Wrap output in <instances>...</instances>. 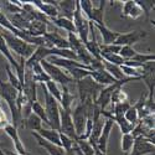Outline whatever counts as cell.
I'll return each mask as SVG.
<instances>
[{
    "label": "cell",
    "instance_id": "6da1fadb",
    "mask_svg": "<svg viewBox=\"0 0 155 155\" xmlns=\"http://www.w3.org/2000/svg\"><path fill=\"white\" fill-rule=\"evenodd\" d=\"M18 91L16 89L10 86L9 82H4L0 81V98L4 99L6 102V104L11 112V118H12V125L15 128H19L22 123V115L21 113L16 108V97H18Z\"/></svg>",
    "mask_w": 155,
    "mask_h": 155
},
{
    "label": "cell",
    "instance_id": "7a4b0ae2",
    "mask_svg": "<svg viewBox=\"0 0 155 155\" xmlns=\"http://www.w3.org/2000/svg\"><path fill=\"white\" fill-rule=\"evenodd\" d=\"M93 102H86V103H77L73 112L71 113L72 115V122L74 127V132L78 139L83 133L88 118H92V112H93Z\"/></svg>",
    "mask_w": 155,
    "mask_h": 155
},
{
    "label": "cell",
    "instance_id": "3957f363",
    "mask_svg": "<svg viewBox=\"0 0 155 155\" xmlns=\"http://www.w3.org/2000/svg\"><path fill=\"white\" fill-rule=\"evenodd\" d=\"M2 36L4 37V40H5L9 50L16 52L19 55V57L20 58H24L25 61H26L28 58H30L31 55L35 52V50H36V46L25 42L24 40L19 38L18 36H14L12 34H10V32H8L5 30L2 34Z\"/></svg>",
    "mask_w": 155,
    "mask_h": 155
},
{
    "label": "cell",
    "instance_id": "277c9868",
    "mask_svg": "<svg viewBox=\"0 0 155 155\" xmlns=\"http://www.w3.org/2000/svg\"><path fill=\"white\" fill-rule=\"evenodd\" d=\"M104 87L96 83L91 77H86L83 80L77 81V89H78L80 94V103H86V102H96L99 92Z\"/></svg>",
    "mask_w": 155,
    "mask_h": 155
},
{
    "label": "cell",
    "instance_id": "5b68a950",
    "mask_svg": "<svg viewBox=\"0 0 155 155\" xmlns=\"http://www.w3.org/2000/svg\"><path fill=\"white\" fill-rule=\"evenodd\" d=\"M40 86L44 89V96H45V112H46V117L48 120V127L51 129H55L58 132L60 129V104L58 102L50 96L47 92V89L44 83H40Z\"/></svg>",
    "mask_w": 155,
    "mask_h": 155
},
{
    "label": "cell",
    "instance_id": "8992f818",
    "mask_svg": "<svg viewBox=\"0 0 155 155\" xmlns=\"http://www.w3.org/2000/svg\"><path fill=\"white\" fill-rule=\"evenodd\" d=\"M40 63H41L42 68L45 70V72L48 74L51 81H54L57 84H61V87L62 86H70L71 83L74 82L72 80V77L66 71H64V70H62V68H60L57 66H54V64H51V63H48L46 60H42Z\"/></svg>",
    "mask_w": 155,
    "mask_h": 155
},
{
    "label": "cell",
    "instance_id": "52a82bcc",
    "mask_svg": "<svg viewBox=\"0 0 155 155\" xmlns=\"http://www.w3.org/2000/svg\"><path fill=\"white\" fill-rule=\"evenodd\" d=\"M72 21H73V25H74L76 35L80 37V40L82 41L83 45L87 44L88 40H89V21L82 14L80 5H78V0H77V5H76V10H74Z\"/></svg>",
    "mask_w": 155,
    "mask_h": 155
},
{
    "label": "cell",
    "instance_id": "ba28073f",
    "mask_svg": "<svg viewBox=\"0 0 155 155\" xmlns=\"http://www.w3.org/2000/svg\"><path fill=\"white\" fill-rule=\"evenodd\" d=\"M71 113H72V110H64V109L60 108V129H58V132L64 134L68 138H71L72 140L77 141V135L74 132Z\"/></svg>",
    "mask_w": 155,
    "mask_h": 155
},
{
    "label": "cell",
    "instance_id": "9c48e42d",
    "mask_svg": "<svg viewBox=\"0 0 155 155\" xmlns=\"http://www.w3.org/2000/svg\"><path fill=\"white\" fill-rule=\"evenodd\" d=\"M154 150H155L154 141L144 137H138L134 139V144L129 155H148V154H154Z\"/></svg>",
    "mask_w": 155,
    "mask_h": 155
},
{
    "label": "cell",
    "instance_id": "30bf717a",
    "mask_svg": "<svg viewBox=\"0 0 155 155\" xmlns=\"http://www.w3.org/2000/svg\"><path fill=\"white\" fill-rule=\"evenodd\" d=\"M144 37H147V32L145 31H130L127 34H119V36L117 37V40L114 41V45L117 46H132L137 42H139L140 40H143Z\"/></svg>",
    "mask_w": 155,
    "mask_h": 155
},
{
    "label": "cell",
    "instance_id": "8fae6325",
    "mask_svg": "<svg viewBox=\"0 0 155 155\" xmlns=\"http://www.w3.org/2000/svg\"><path fill=\"white\" fill-rule=\"evenodd\" d=\"M34 4V6L41 11L42 14L48 18V19H54V18H57L58 16V9H57V3L58 2H41V0H34L31 2Z\"/></svg>",
    "mask_w": 155,
    "mask_h": 155
},
{
    "label": "cell",
    "instance_id": "7c38bea8",
    "mask_svg": "<svg viewBox=\"0 0 155 155\" xmlns=\"http://www.w3.org/2000/svg\"><path fill=\"white\" fill-rule=\"evenodd\" d=\"M114 122L112 119H107L104 118V124H103V129H102V133L99 135V139L97 141V149L101 150L102 153H106L107 154V147H108V140L112 133V129L114 127Z\"/></svg>",
    "mask_w": 155,
    "mask_h": 155
},
{
    "label": "cell",
    "instance_id": "4fadbf2b",
    "mask_svg": "<svg viewBox=\"0 0 155 155\" xmlns=\"http://www.w3.org/2000/svg\"><path fill=\"white\" fill-rule=\"evenodd\" d=\"M3 130L11 138V140H12V143H14V147H15V149H16V151L19 153V154H21V155H26L28 154V151H26V149H25V147H24V144H22V141H21V139H20V137H19V132H18V128H15L12 124H8Z\"/></svg>",
    "mask_w": 155,
    "mask_h": 155
},
{
    "label": "cell",
    "instance_id": "5bb4252c",
    "mask_svg": "<svg viewBox=\"0 0 155 155\" xmlns=\"http://www.w3.org/2000/svg\"><path fill=\"white\" fill-rule=\"evenodd\" d=\"M31 134H32V137L36 139L37 144L40 145L41 148H44V149L48 153V155H66V151L63 150L62 147H57V145H54V144L48 143V141H46L45 139H42L36 132H31Z\"/></svg>",
    "mask_w": 155,
    "mask_h": 155
},
{
    "label": "cell",
    "instance_id": "9a60e30c",
    "mask_svg": "<svg viewBox=\"0 0 155 155\" xmlns=\"http://www.w3.org/2000/svg\"><path fill=\"white\" fill-rule=\"evenodd\" d=\"M143 15V10L138 5L137 2H133V0H128V2L124 3L123 5V16L124 18H129V19H138Z\"/></svg>",
    "mask_w": 155,
    "mask_h": 155
},
{
    "label": "cell",
    "instance_id": "2e32d148",
    "mask_svg": "<svg viewBox=\"0 0 155 155\" xmlns=\"http://www.w3.org/2000/svg\"><path fill=\"white\" fill-rule=\"evenodd\" d=\"M77 0L72 2V0H66V2H58L57 3V9H58V16L66 18L68 20L73 19V14L76 10Z\"/></svg>",
    "mask_w": 155,
    "mask_h": 155
},
{
    "label": "cell",
    "instance_id": "e0dca14e",
    "mask_svg": "<svg viewBox=\"0 0 155 155\" xmlns=\"http://www.w3.org/2000/svg\"><path fill=\"white\" fill-rule=\"evenodd\" d=\"M91 78L96 82V83H98V84H101L102 87H107V86H112V84H114L115 81L113 77L106 71V70H101V71H92L91 72Z\"/></svg>",
    "mask_w": 155,
    "mask_h": 155
},
{
    "label": "cell",
    "instance_id": "ac0fdd59",
    "mask_svg": "<svg viewBox=\"0 0 155 155\" xmlns=\"http://www.w3.org/2000/svg\"><path fill=\"white\" fill-rule=\"evenodd\" d=\"M94 28L98 29V31L101 32L102 35V45H113L114 41L117 40V37L119 36V32H115V31H112L110 29H108L106 25H97V24H93Z\"/></svg>",
    "mask_w": 155,
    "mask_h": 155
},
{
    "label": "cell",
    "instance_id": "d6986e66",
    "mask_svg": "<svg viewBox=\"0 0 155 155\" xmlns=\"http://www.w3.org/2000/svg\"><path fill=\"white\" fill-rule=\"evenodd\" d=\"M106 0H101L98 8H92L91 15H89L88 21H92L97 25H104V8H106Z\"/></svg>",
    "mask_w": 155,
    "mask_h": 155
},
{
    "label": "cell",
    "instance_id": "ffe728a7",
    "mask_svg": "<svg viewBox=\"0 0 155 155\" xmlns=\"http://www.w3.org/2000/svg\"><path fill=\"white\" fill-rule=\"evenodd\" d=\"M42 139H45L48 143L61 147V140H60V132L55 130V129H45L44 127L38 132H36Z\"/></svg>",
    "mask_w": 155,
    "mask_h": 155
},
{
    "label": "cell",
    "instance_id": "44dd1931",
    "mask_svg": "<svg viewBox=\"0 0 155 155\" xmlns=\"http://www.w3.org/2000/svg\"><path fill=\"white\" fill-rule=\"evenodd\" d=\"M103 124H104V117H102L96 122H93V125H92V132H91V135L87 139V141L92 147H96L97 145V141L99 139V135L102 133V129H103Z\"/></svg>",
    "mask_w": 155,
    "mask_h": 155
},
{
    "label": "cell",
    "instance_id": "7402d4cb",
    "mask_svg": "<svg viewBox=\"0 0 155 155\" xmlns=\"http://www.w3.org/2000/svg\"><path fill=\"white\" fill-rule=\"evenodd\" d=\"M51 24H54L55 26H57L58 29L61 30H66L67 34L68 32H74L76 34V30H74V25H73V21L72 20H68L66 18H62V16H57V18H54V19H48Z\"/></svg>",
    "mask_w": 155,
    "mask_h": 155
},
{
    "label": "cell",
    "instance_id": "603a6c76",
    "mask_svg": "<svg viewBox=\"0 0 155 155\" xmlns=\"http://www.w3.org/2000/svg\"><path fill=\"white\" fill-rule=\"evenodd\" d=\"M32 73H34V80L36 83H46L48 81H51V78L48 77V74L45 72V70L42 68L41 63H35L34 66L31 67Z\"/></svg>",
    "mask_w": 155,
    "mask_h": 155
},
{
    "label": "cell",
    "instance_id": "cb8c5ba5",
    "mask_svg": "<svg viewBox=\"0 0 155 155\" xmlns=\"http://www.w3.org/2000/svg\"><path fill=\"white\" fill-rule=\"evenodd\" d=\"M0 52H2V55H4V57L8 60V62L11 64V66L16 70V67L19 66V62L15 60L14 56H12L11 51L9 50V47H8V45L4 40V37L2 36V34H0Z\"/></svg>",
    "mask_w": 155,
    "mask_h": 155
},
{
    "label": "cell",
    "instance_id": "d4e9b609",
    "mask_svg": "<svg viewBox=\"0 0 155 155\" xmlns=\"http://www.w3.org/2000/svg\"><path fill=\"white\" fill-rule=\"evenodd\" d=\"M24 122H25V124H26V128L30 129L31 132H38L42 128V120L34 113H31Z\"/></svg>",
    "mask_w": 155,
    "mask_h": 155
},
{
    "label": "cell",
    "instance_id": "484cf974",
    "mask_svg": "<svg viewBox=\"0 0 155 155\" xmlns=\"http://www.w3.org/2000/svg\"><path fill=\"white\" fill-rule=\"evenodd\" d=\"M128 101V96L127 93L123 91L122 87H117L113 91L112 93V97H110V103H112V107L114 104H118V103H122V102H127Z\"/></svg>",
    "mask_w": 155,
    "mask_h": 155
},
{
    "label": "cell",
    "instance_id": "4316f807",
    "mask_svg": "<svg viewBox=\"0 0 155 155\" xmlns=\"http://www.w3.org/2000/svg\"><path fill=\"white\" fill-rule=\"evenodd\" d=\"M91 72L92 71H88V70H84V68H80V67H74L72 70H70L67 73L72 77L73 81H80V80H83L86 77H89L91 76Z\"/></svg>",
    "mask_w": 155,
    "mask_h": 155
},
{
    "label": "cell",
    "instance_id": "83f0119b",
    "mask_svg": "<svg viewBox=\"0 0 155 155\" xmlns=\"http://www.w3.org/2000/svg\"><path fill=\"white\" fill-rule=\"evenodd\" d=\"M31 110H32V113L34 114H36L38 118H40L41 120H42V123H45V124H47L48 125V120H47V117H46V112H45V108H44V106L41 104L40 102H34L32 104H31Z\"/></svg>",
    "mask_w": 155,
    "mask_h": 155
},
{
    "label": "cell",
    "instance_id": "f1b7e54d",
    "mask_svg": "<svg viewBox=\"0 0 155 155\" xmlns=\"http://www.w3.org/2000/svg\"><path fill=\"white\" fill-rule=\"evenodd\" d=\"M44 84H45V87L47 89V92L50 93V96H52L60 103V101H61V89H60L58 84L55 83L54 81H48V82H46Z\"/></svg>",
    "mask_w": 155,
    "mask_h": 155
},
{
    "label": "cell",
    "instance_id": "f546056e",
    "mask_svg": "<svg viewBox=\"0 0 155 155\" xmlns=\"http://www.w3.org/2000/svg\"><path fill=\"white\" fill-rule=\"evenodd\" d=\"M133 144H134V138L130 133L128 134H122V150L128 155L130 153L132 148H133Z\"/></svg>",
    "mask_w": 155,
    "mask_h": 155
},
{
    "label": "cell",
    "instance_id": "4dcf8cb0",
    "mask_svg": "<svg viewBox=\"0 0 155 155\" xmlns=\"http://www.w3.org/2000/svg\"><path fill=\"white\" fill-rule=\"evenodd\" d=\"M5 70H6V73H8V77H9V84L14 87L18 92H21V91H22V86H21L20 81L18 80L16 74L12 73V71H11V68H10L9 64H6V66H5Z\"/></svg>",
    "mask_w": 155,
    "mask_h": 155
},
{
    "label": "cell",
    "instance_id": "1f68e13d",
    "mask_svg": "<svg viewBox=\"0 0 155 155\" xmlns=\"http://www.w3.org/2000/svg\"><path fill=\"white\" fill-rule=\"evenodd\" d=\"M124 118L127 119L128 123H130L133 127H135L139 122V117H138V110L135 109L134 106H130L129 109L124 113Z\"/></svg>",
    "mask_w": 155,
    "mask_h": 155
},
{
    "label": "cell",
    "instance_id": "d6a6232c",
    "mask_svg": "<svg viewBox=\"0 0 155 155\" xmlns=\"http://www.w3.org/2000/svg\"><path fill=\"white\" fill-rule=\"evenodd\" d=\"M130 106H132V104L129 103V101L118 103V104H114V106L112 107L110 113H112L113 115H124V113L129 109V107H130Z\"/></svg>",
    "mask_w": 155,
    "mask_h": 155
},
{
    "label": "cell",
    "instance_id": "836d02e7",
    "mask_svg": "<svg viewBox=\"0 0 155 155\" xmlns=\"http://www.w3.org/2000/svg\"><path fill=\"white\" fill-rule=\"evenodd\" d=\"M76 144H77V147H78L80 151L82 153V155H94L93 147L89 144L87 140H77Z\"/></svg>",
    "mask_w": 155,
    "mask_h": 155
},
{
    "label": "cell",
    "instance_id": "e575fe53",
    "mask_svg": "<svg viewBox=\"0 0 155 155\" xmlns=\"http://www.w3.org/2000/svg\"><path fill=\"white\" fill-rule=\"evenodd\" d=\"M118 55H119L124 61H129V60H132V58L137 55V51H135L132 46H122Z\"/></svg>",
    "mask_w": 155,
    "mask_h": 155
},
{
    "label": "cell",
    "instance_id": "d590c367",
    "mask_svg": "<svg viewBox=\"0 0 155 155\" xmlns=\"http://www.w3.org/2000/svg\"><path fill=\"white\" fill-rule=\"evenodd\" d=\"M78 5H80V9L82 11V14L87 18V20L89 19V15H91V11H92V8H93V4L91 0H78Z\"/></svg>",
    "mask_w": 155,
    "mask_h": 155
},
{
    "label": "cell",
    "instance_id": "8d00e7d4",
    "mask_svg": "<svg viewBox=\"0 0 155 155\" xmlns=\"http://www.w3.org/2000/svg\"><path fill=\"white\" fill-rule=\"evenodd\" d=\"M60 140H61V147L63 148V150L66 151V153L71 151V150L73 149L74 144H76V141H74V140H72L71 138L66 137V135L62 134V133H60Z\"/></svg>",
    "mask_w": 155,
    "mask_h": 155
},
{
    "label": "cell",
    "instance_id": "74e56055",
    "mask_svg": "<svg viewBox=\"0 0 155 155\" xmlns=\"http://www.w3.org/2000/svg\"><path fill=\"white\" fill-rule=\"evenodd\" d=\"M154 60H155V55L154 54H139V52H137V55L132 58V61L141 63V64H144L147 62H150V61H154Z\"/></svg>",
    "mask_w": 155,
    "mask_h": 155
},
{
    "label": "cell",
    "instance_id": "f35d334b",
    "mask_svg": "<svg viewBox=\"0 0 155 155\" xmlns=\"http://www.w3.org/2000/svg\"><path fill=\"white\" fill-rule=\"evenodd\" d=\"M8 124H9V122H8L6 115H5V113L3 112V109L0 108V129H4Z\"/></svg>",
    "mask_w": 155,
    "mask_h": 155
},
{
    "label": "cell",
    "instance_id": "ab89813d",
    "mask_svg": "<svg viewBox=\"0 0 155 155\" xmlns=\"http://www.w3.org/2000/svg\"><path fill=\"white\" fill-rule=\"evenodd\" d=\"M3 151L5 153V155H21V154H19V153H12V151H10V150H8V149H3ZM28 155V154H26Z\"/></svg>",
    "mask_w": 155,
    "mask_h": 155
},
{
    "label": "cell",
    "instance_id": "60d3db41",
    "mask_svg": "<svg viewBox=\"0 0 155 155\" xmlns=\"http://www.w3.org/2000/svg\"><path fill=\"white\" fill-rule=\"evenodd\" d=\"M93 150H94V155H107L106 153H102L101 150H98L97 147H93Z\"/></svg>",
    "mask_w": 155,
    "mask_h": 155
},
{
    "label": "cell",
    "instance_id": "b9f144b4",
    "mask_svg": "<svg viewBox=\"0 0 155 155\" xmlns=\"http://www.w3.org/2000/svg\"><path fill=\"white\" fill-rule=\"evenodd\" d=\"M0 108H2V98H0Z\"/></svg>",
    "mask_w": 155,
    "mask_h": 155
}]
</instances>
